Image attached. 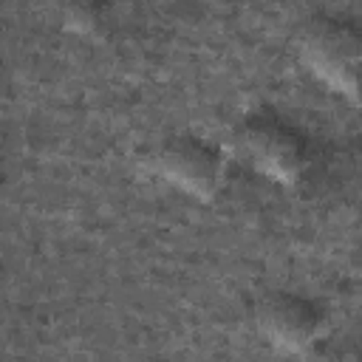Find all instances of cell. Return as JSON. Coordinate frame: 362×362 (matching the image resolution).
Instances as JSON below:
<instances>
[{
  "label": "cell",
  "instance_id": "3",
  "mask_svg": "<svg viewBox=\"0 0 362 362\" xmlns=\"http://www.w3.org/2000/svg\"><path fill=\"white\" fill-rule=\"evenodd\" d=\"M263 328L288 348H303L320 334V311L303 297L277 294L269 297L260 308Z\"/></svg>",
  "mask_w": 362,
  "mask_h": 362
},
{
  "label": "cell",
  "instance_id": "4",
  "mask_svg": "<svg viewBox=\"0 0 362 362\" xmlns=\"http://www.w3.org/2000/svg\"><path fill=\"white\" fill-rule=\"evenodd\" d=\"M246 144L255 153V161H260L269 173L288 175V173L297 170L300 144H297L291 130H286V127H280L274 122H260V124L249 127Z\"/></svg>",
  "mask_w": 362,
  "mask_h": 362
},
{
  "label": "cell",
  "instance_id": "1",
  "mask_svg": "<svg viewBox=\"0 0 362 362\" xmlns=\"http://www.w3.org/2000/svg\"><path fill=\"white\" fill-rule=\"evenodd\" d=\"M303 51L317 71L348 79L362 59V37L337 20H314L303 34Z\"/></svg>",
  "mask_w": 362,
  "mask_h": 362
},
{
  "label": "cell",
  "instance_id": "2",
  "mask_svg": "<svg viewBox=\"0 0 362 362\" xmlns=\"http://www.w3.org/2000/svg\"><path fill=\"white\" fill-rule=\"evenodd\" d=\"M161 170L164 175H170L175 184L192 189V192H212L218 187L221 178V161L218 156L195 141V139H173L164 150H161Z\"/></svg>",
  "mask_w": 362,
  "mask_h": 362
}]
</instances>
